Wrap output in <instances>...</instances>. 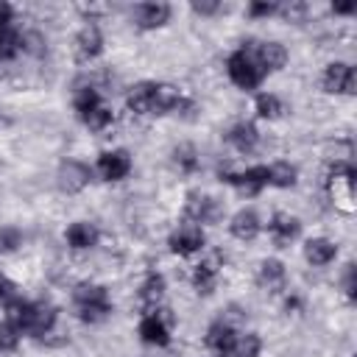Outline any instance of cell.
<instances>
[{
    "label": "cell",
    "mask_w": 357,
    "mask_h": 357,
    "mask_svg": "<svg viewBox=\"0 0 357 357\" xmlns=\"http://www.w3.org/2000/svg\"><path fill=\"white\" fill-rule=\"evenodd\" d=\"M6 321L14 324L22 332L28 335H47L59 318V310L53 304H45V301H25V298H11L6 304Z\"/></svg>",
    "instance_id": "1"
},
{
    "label": "cell",
    "mask_w": 357,
    "mask_h": 357,
    "mask_svg": "<svg viewBox=\"0 0 357 357\" xmlns=\"http://www.w3.org/2000/svg\"><path fill=\"white\" fill-rule=\"evenodd\" d=\"M73 301H75L78 321H84V324H100L112 312V298L103 284H89V282L78 284L73 290Z\"/></svg>",
    "instance_id": "2"
},
{
    "label": "cell",
    "mask_w": 357,
    "mask_h": 357,
    "mask_svg": "<svg viewBox=\"0 0 357 357\" xmlns=\"http://www.w3.org/2000/svg\"><path fill=\"white\" fill-rule=\"evenodd\" d=\"M226 73H229L231 84L240 86V89H245V92L257 89V86L262 84V78H265V73H262V67L257 64L254 50L248 47V42H243V47H237V50L226 59Z\"/></svg>",
    "instance_id": "3"
},
{
    "label": "cell",
    "mask_w": 357,
    "mask_h": 357,
    "mask_svg": "<svg viewBox=\"0 0 357 357\" xmlns=\"http://www.w3.org/2000/svg\"><path fill=\"white\" fill-rule=\"evenodd\" d=\"M354 178H357L354 165L346 159H335V165L329 167V176H326V187H329L335 206L343 212H354Z\"/></svg>",
    "instance_id": "4"
},
{
    "label": "cell",
    "mask_w": 357,
    "mask_h": 357,
    "mask_svg": "<svg viewBox=\"0 0 357 357\" xmlns=\"http://www.w3.org/2000/svg\"><path fill=\"white\" fill-rule=\"evenodd\" d=\"M170 324H173L170 310H151V312H145L139 326H137L139 340L148 343V346H167L170 343Z\"/></svg>",
    "instance_id": "5"
},
{
    "label": "cell",
    "mask_w": 357,
    "mask_h": 357,
    "mask_svg": "<svg viewBox=\"0 0 357 357\" xmlns=\"http://www.w3.org/2000/svg\"><path fill=\"white\" fill-rule=\"evenodd\" d=\"M321 86L329 95H354V67L346 64V61L326 64L324 78H321Z\"/></svg>",
    "instance_id": "6"
},
{
    "label": "cell",
    "mask_w": 357,
    "mask_h": 357,
    "mask_svg": "<svg viewBox=\"0 0 357 357\" xmlns=\"http://www.w3.org/2000/svg\"><path fill=\"white\" fill-rule=\"evenodd\" d=\"M98 176L103 181H123L128 173H131V156L128 151L123 148H114V151H103L98 156V165H95Z\"/></svg>",
    "instance_id": "7"
},
{
    "label": "cell",
    "mask_w": 357,
    "mask_h": 357,
    "mask_svg": "<svg viewBox=\"0 0 357 357\" xmlns=\"http://www.w3.org/2000/svg\"><path fill=\"white\" fill-rule=\"evenodd\" d=\"M237 329L229 324V321H215L209 329H206V349L215 351L218 357H234V349H237Z\"/></svg>",
    "instance_id": "8"
},
{
    "label": "cell",
    "mask_w": 357,
    "mask_h": 357,
    "mask_svg": "<svg viewBox=\"0 0 357 357\" xmlns=\"http://www.w3.org/2000/svg\"><path fill=\"white\" fill-rule=\"evenodd\" d=\"M204 243H206V237H204V231H201L198 223H184V226H178V229L170 234V240H167L170 251L178 254V257L198 254V251L204 248Z\"/></svg>",
    "instance_id": "9"
},
{
    "label": "cell",
    "mask_w": 357,
    "mask_h": 357,
    "mask_svg": "<svg viewBox=\"0 0 357 357\" xmlns=\"http://www.w3.org/2000/svg\"><path fill=\"white\" fill-rule=\"evenodd\" d=\"M56 178H59V187L67 195H75V192H81L92 181V170H89V165H84L78 159H67V162H61Z\"/></svg>",
    "instance_id": "10"
},
{
    "label": "cell",
    "mask_w": 357,
    "mask_h": 357,
    "mask_svg": "<svg viewBox=\"0 0 357 357\" xmlns=\"http://www.w3.org/2000/svg\"><path fill=\"white\" fill-rule=\"evenodd\" d=\"M220 178L243 190L245 195H257L262 187H268V165H254V167H245L243 173H220Z\"/></svg>",
    "instance_id": "11"
},
{
    "label": "cell",
    "mask_w": 357,
    "mask_h": 357,
    "mask_svg": "<svg viewBox=\"0 0 357 357\" xmlns=\"http://www.w3.org/2000/svg\"><path fill=\"white\" fill-rule=\"evenodd\" d=\"M184 212L192 223H215L218 215H220V204L204 192H190L187 195V204H184Z\"/></svg>",
    "instance_id": "12"
},
{
    "label": "cell",
    "mask_w": 357,
    "mask_h": 357,
    "mask_svg": "<svg viewBox=\"0 0 357 357\" xmlns=\"http://www.w3.org/2000/svg\"><path fill=\"white\" fill-rule=\"evenodd\" d=\"M100 50H103V33H100V28H98L95 22H86V25L78 31V36H75L78 61H92V59L100 56Z\"/></svg>",
    "instance_id": "13"
},
{
    "label": "cell",
    "mask_w": 357,
    "mask_h": 357,
    "mask_svg": "<svg viewBox=\"0 0 357 357\" xmlns=\"http://www.w3.org/2000/svg\"><path fill=\"white\" fill-rule=\"evenodd\" d=\"M254 45L257 47H251V50H254V59L262 67V73H273L287 64V50L282 42H254Z\"/></svg>",
    "instance_id": "14"
},
{
    "label": "cell",
    "mask_w": 357,
    "mask_h": 357,
    "mask_svg": "<svg viewBox=\"0 0 357 357\" xmlns=\"http://www.w3.org/2000/svg\"><path fill=\"white\" fill-rule=\"evenodd\" d=\"M268 231H271V237H273L276 245H287V243H293L301 234V220L296 215L276 212L271 218V223H268Z\"/></svg>",
    "instance_id": "15"
},
{
    "label": "cell",
    "mask_w": 357,
    "mask_h": 357,
    "mask_svg": "<svg viewBox=\"0 0 357 357\" xmlns=\"http://www.w3.org/2000/svg\"><path fill=\"white\" fill-rule=\"evenodd\" d=\"M259 229H262V223H259V215H257L254 209H240V212H234L231 220H229L231 237H237V240H243V243L254 240V237L259 234Z\"/></svg>",
    "instance_id": "16"
},
{
    "label": "cell",
    "mask_w": 357,
    "mask_h": 357,
    "mask_svg": "<svg viewBox=\"0 0 357 357\" xmlns=\"http://www.w3.org/2000/svg\"><path fill=\"white\" fill-rule=\"evenodd\" d=\"M335 257H337V245H335L329 237H310V240L304 243V259H307L310 265H315V268L329 265Z\"/></svg>",
    "instance_id": "17"
},
{
    "label": "cell",
    "mask_w": 357,
    "mask_h": 357,
    "mask_svg": "<svg viewBox=\"0 0 357 357\" xmlns=\"http://www.w3.org/2000/svg\"><path fill=\"white\" fill-rule=\"evenodd\" d=\"M170 20V6L167 3H139L137 6V25L142 31L162 28Z\"/></svg>",
    "instance_id": "18"
},
{
    "label": "cell",
    "mask_w": 357,
    "mask_h": 357,
    "mask_svg": "<svg viewBox=\"0 0 357 357\" xmlns=\"http://www.w3.org/2000/svg\"><path fill=\"white\" fill-rule=\"evenodd\" d=\"M64 240H67L70 248H75V251H86V248H92V245L98 243V229H95L92 223H86V220H75V223L67 226Z\"/></svg>",
    "instance_id": "19"
},
{
    "label": "cell",
    "mask_w": 357,
    "mask_h": 357,
    "mask_svg": "<svg viewBox=\"0 0 357 357\" xmlns=\"http://www.w3.org/2000/svg\"><path fill=\"white\" fill-rule=\"evenodd\" d=\"M153 89H156V81H139L128 89L126 95V103L134 114H151V103H153Z\"/></svg>",
    "instance_id": "20"
},
{
    "label": "cell",
    "mask_w": 357,
    "mask_h": 357,
    "mask_svg": "<svg viewBox=\"0 0 357 357\" xmlns=\"http://www.w3.org/2000/svg\"><path fill=\"white\" fill-rule=\"evenodd\" d=\"M181 92L173 86V84H156L153 89V103H151V114H167V112H176L181 106Z\"/></svg>",
    "instance_id": "21"
},
{
    "label": "cell",
    "mask_w": 357,
    "mask_h": 357,
    "mask_svg": "<svg viewBox=\"0 0 357 357\" xmlns=\"http://www.w3.org/2000/svg\"><path fill=\"white\" fill-rule=\"evenodd\" d=\"M226 139L234 145V151L251 153L257 148V142H259V131H257L254 123H237V126H231V131L226 134Z\"/></svg>",
    "instance_id": "22"
},
{
    "label": "cell",
    "mask_w": 357,
    "mask_h": 357,
    "mask_svg": "<svg viewBox=\"0 0 357 357\" xmlns=\"http://www.w3.org/2000/svg\"><path fill=\"white\" fill-rule=\"evenodd\" d=\"M162 296H165V276L156 273V271H151V273L145 276L142 287H139V301H142V304L148 307V312H151V310H156V304L162 301Z\"/></svg>",
    "instance_id": "23"
},
{
    "label": "cell",
    "mask_w": 357,
    "mask_h": 357,
    "mask_svg": "<svg viewBox=\"0 0 357 357\" xmlns=\"http://www.w3.org/2000/svg\"><path fill=\"white\" fill-rule=\"evenodd\" d=\"M298 181V170L290 162H273L268 165V184L279 187V190H290Z\"/></svg>",
    "instance_id": "24"
},
{
    "label": "cell",
    "mask_w": 357,
    "mask_h": 357,
    "mask_svg": "<svg viewBox=\"0 0 357 357\" xmlns=\"http://www.w3.org/2000/svg\"><path fill=\"white\" fill-rule=\"evenodd\" d=\"M284 276L287 273H284V265L279 259H262L259 273H257V282L262 287H268V290H279L284 284Z\"/></svg>",
    "instance_id": "25"
},
{
    "label": "cell",
    "mask_w": 357,
    "mask_h": 357,
    "mask_svg": "<svg viewBox=\"0 0 357 357\" xmlns=\"http://www.w3.org/2000/svg\"><path fill=\"white\" fill-rule=\"evenodd\" d=\"M73 106H75V112H78V120L84 123L98 106H103V100H100V95H98L92 86H81V89H75Z\"/></svg>",
    "instance_id": "26"
},
{
    "label": "cell",
    "mask_w": 357,
    "mask_h": 357,
    "mask_svg": "<svg viewBox=\"0 0 357 357\" xmlns=\"http://www.w3.org/2000/svg\"><path fill=\"white\" fill-rule=\"evenodd\" d=\"M254 109H257V114H259L262 120H276V117H282L284 103H282L273 92H259L257 100H254Z\"/></svg>",
    "instance_id": "27"
},
{
    "label": "cell",
    "mask_w": 357,
    "mask_h": 357,
    "mask_svg": "<svg viewBox=\"0 0 357 357\" xmlns=\"http://www.w3.org/2000/svg\"><path fill=\"white\" fill-rule=\"evenodd\" d=\"M192 284H195L198 293L209 296V293L215 290V284H218V271H215V265H212V262L195 265V271H192Z\"/></svg>",
    "instance_id": "28"
},
{
    "label": "cell",
    "mask_w": 357,
    "mask_h": 357,
    "mask_svg": "<svg viewBox=\"0 0 357 357\" xmlns=\"http://www.w3.org/2000/svg\"><path fill=\"white\" fill-rule=\"evenodd\" d=\"M22 47V36L8 25V28H0V61H8L20 53Z\"/></svg>",
    "instance_id": "29"
},
{
    "label": "cell",
    "mask_w": 357,
    "mask_h": 357,
    "mask_svg": "<svg viewBox=\"0 0 357 357\" xmlns=\"http://www.w3.org/2000/svg\"><path fill=\"white\" fill-rule=\"evenodd\" d=\"M259 351H262V340L257 332H245L243 337H237L234 357H259Z\"/></svg>",
    "instance_id": "30"
},
{
    "label": "cell",
    "mask_w": 357,
    "mask_h": 357,
    "mask_svg": "<svg viewBox=\"0 0 357 357\" xmlns=\"http://www.w3.org/2000/svg\"><path fill=\"white\" fill-rule=\"evenodd\" d=\"M173 162L178 165V170H184V173H192L195 167H198V156H195V148L192 145H178V148H173Z\"/></svg>",
    "instance_id": "31"
},
{
    "label": "cell",
    "mask_w": 357,
    "mask_h": 357,
    "mask_svg": "<svg viewBox=\"0 0 357 357\" xmlns=\"http://www.w3.org/2000/svg\"><path fill=\"white\" fill-rule=\"evenodd\" d=\"M112 120H114V112L103 103V106H98V109L84 120V126H86L89 131H103V128H109V126H112Z\"/></svg>",
    "instance_id": "32"
},
{
    "label": "cell",
    "mask_w": 357,
    "mask_h": 357,
    "mask_svg": "<svg viewBox=\"0 0 357 357\" xmlns=\"http://www.w3.org/2000/svg\"><path fill=\"white\" fill-rule=\"evenodd\" d=\"M22 245V231L17 226H3L0 229V254H11Z\"/></svg>",
    "instance_id": "33"
},
{
    "label": "cell",
    "mask_w": 357,
    "mask_h": 357,
    "mask_svg": "<svg viewBox=\"0 0 357 357\" xmlns=\"http://www.w3.org/2000/svg\"><path fill=\"white\" fill-rule=\"evenodd\" d=\"M17 343H20V329H17L14 324L3 321V324H0V354H3V351H14Z\"/></svg>",
    "instance_id": "34"
},
{
    "label": "cell",
    "mask_w": 357,
    "mask_h": 357,
    "mask_svg": "<svg viewBox=\"0 0 357 357\" xmlns=\"http://www.w3.org/2000/svg\"><path fill=\"white\" fill-rule=\"evenodd\" d=\"M11 298H17V284H14L8 276H3V273H0V304L6 307Z\"/></svg>",
    "instance_id": "35"
},
{
    "label": "cell",
    "mask_w": 357,
    "mask_h": 357,
    "mask_svg": "<svg viewBox=\"0 0 357 357\" xmlns=\"http://www.w3.org/2000/svg\"><path fill=\"white\" fill-rule=\"evenodd\" d=\"M276 11H279L276 3H251L248 6V17H271Z\"/></svg>",
    "instance_id": "36"
},
{
    "label": "cell",
    "mask_w": 357,
    "mask_h": 357,
    "mask_svg": "<svg viewBox=\"0 0 357 357\" xmlns=\"http://www.w3.org/2000/svg\"><path fill=\"white\" fill-rule=\"evenodd\" d=\"M343 290H346V296L349 298H354V262H349L346 265V273H343Z\"/></svg>",
    "instance_id": "37"
},
{
    "label": "cell",
    "mask_w": 357,
    "mask_h": 357,
    "mask_svg": "<svg viewBox=\"0 0 357 357\" xmlns=\"http://www.w3.org/2000/svg\"><path fill=\"white\" fill-rule=\"evenodd\" d=\"M192 11L195 14H215V11H220V3L218 0H209V3H192Z\"/></svg>",
    "instance_id": "38"
},
{
    "label": "cell",
    "mask_w": 357,
    "mask_h": 357,
    "mask_svg": "<svg viewBox=\"0 0 357 357\" xmlns=\"http://www.w3.org/2000/svg\"><path fill=\"white\" fill-rule=\"evenodd\" d=\"M279 11L284 14V20H301L304 6H301V3H296V6H279Z\"/></svg>",
    "instance_id": "39"
},
{
    "label": "cell",
    "mask_w": 357,
    "mask_h": 357,
    "mask_svg": "<svg viewBox=\"0 0 357 357\" xmlns=\"http://www.w3.org/2000/svg\"><path fill=\"white\" fill-rule=\"evenodd\" d=\"M11 17H14V8L0 0V28H8L11 25Z\"/></svg>",
    "instance_id": "40"
},
{
    "label": "cell",
    "mask_w": 357,
    "mask_h": 357,
    "mask_svg": "<svg viewBox=\"0 0 357 357\" xmlns=\"http://www.w3.org/2000/svg\"><path fill=\"white\" fill-rule=\"evenodd\" d=\"M332 11L335 14H354V3H335Z\"/></svg>",
    "instance_id": "41"
}]
</instances>
